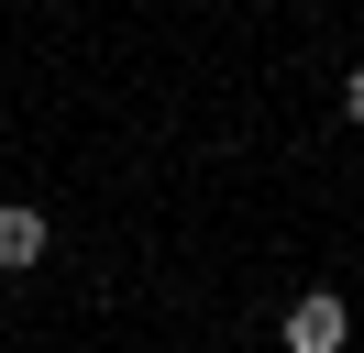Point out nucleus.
<instances>
[{"label": "nucleus", "mask_w": 364, "mask_h": 353, "mask_svg": "<svg viewBox=\"0 0 364 353\" xmlns=\"http://www.w3.org/2000/svg\"><path fill=\"white\" fill-rule=\"evenodd\" d=\"M276 342H287V353H342V342H353V309H342V287H298V298H287V320H276Z\"/></svg>", "instance_id": "obj_1"}, {"label": "nucleus", "mask_w": 364, "mask_h": 353, "mask_svg": "<svg viewBox=\"0 0 364 353\" xmlns=\"http://www.w3.org/2000/svg\"><path fill=\"white\" fill-rule=\"evenodd\" d=\"M45 210H33V199H0V265H45Z\"/></svg>", "instance_id": "obj_2"}, {"label": "nucleus", "mask_w": 364, "mask_h": 353, "mask_svg": "<svg viewBox=\"0 0 364 353\" xmlns=\"http://www.w3.org/2000/svg\"><path fill=\"white\" fill-rule=\"evenodd\" d=\"M342 122L364 132V66H353V78H342Z\"/></svg>", "instance_id": "obj_3"}]
</instances>
